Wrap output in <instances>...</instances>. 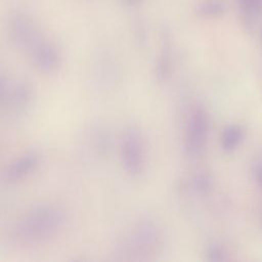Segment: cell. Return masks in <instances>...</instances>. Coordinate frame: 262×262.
<instances>
[{
    "label": "cell",
    "instance_id": "cell-10",
    "mask_svg": "<svg viewBox=\"0 0 262 262\" xmlns=\"http://www.w3.org/2000/svg\"><path fill=\"white\" fill-rule=\"evenodd\" d=\"M190 186L199 194H207L213 187V177L208 171H199L191 176Z\"/></svg>",
    "mask_w": 262,
    "mask_h": 262
},
{
    "label": "cell",
    "instance_id": "cell-7",
    "mask_svg": "<svg viewBox=\"0 0 262 262\" xmlns=\"http://www.w3.org/2000/svg\"><path fill=\"white\" fill-rule=\"evenodd\" d=\"M33 66L46 75L54 74L61 63V57L57 48L49 42H44L31 56Z\"/></svg>",
    "mask_w": 262,
    "mask_h": 262
},
{
    "label": "cell",
    "instance_id": "cell-9",
    "mask_svg": "<svg viewBox=\"0 0 262 262\" xmlns=\"http://www.w3.org/2000/svg\"><path fill=\"white\" fill-rule=\"evenodd\" d=\"M245 137V131L242 126L232 124L225 127L220 136L221 148L226 152L235 150Z\"/></svg>",
    "mask_w": 262,
    "mask_h": 262
},
{
    "label": "cell",
    "instance_id": "cell-8",
    "mask_svg": "<svg viewBox=\"0 0 262 262\" xmlns=\"http://www.w3.org/2000/svg\"><path fill=\"white\" fill-rule=\"evenodd\" d=\"M173 72V51L168 42H165L161 48L159 57L155 64L154 76L159 84L166 83Z\"/></svg>",
    "mask_w": 262,
    "mask_h": 262
},
{
    "label": "cell",
    "instance_id": "cell-11",
    "mask_svg": "<svg viewBox=\"0 0 262 262\" xmlns=\"http://www.w3.org/2000/svg\"><path fill=\"white\" fill-rule=\"evenodd\" d=\"M207 259L212 262H219L225 259L224 250L217 244H212L207 250Z\"/></svg>",
    "mask_w": 262,
    "mask_h": 262
},
{
    "label": "cell",
    "instance_id": "cell-14",
    "mask_svg": "<svg viewBox=\"0 0 262 262\" xmlns=\"http://www.w3.org/2000/svg\"><path fill=\"white\" fill-rule=\"evenodd\" d=\"M261 39H262V33H261Z\"/></svg>",
    "mask_w": 262,
    "mask_h": 262
},
{
    "label": "cell",
    "instance_id": "cell-12",
    "mask_svg": "<svg viewBox=\"0 0 262 262\" xmlns=\"http://www.w3.org/2000/svg\"><path fill=\"white\" fill-rule=\"evenodd\" d=\"M223 11H224V5L217 1L207 3L203 8V12L209 15H218L223 13Z\"/></svg>",
    "mask_w": 262,
    "mask_h": 262
},
{
    "label": "cell",
    "instance_id": "cell-2",
    "mask_svg": "<svg viewBox=\"0 0 262 262\" xmlns=\"http://www.w3.org/2000/svg\"><path fill=\"white\" fill-rule=\"evenodd\" d=\"M164 243L160 223L151 217H140L118 236L114 254L120 260H149L161 253Z\"/></svg>",
    "mask_w": 262,
    "mask_h": 262
},
{
    "label": "cell",
    "instance_id": "cell-4",
    "mask_svg": "<svg viewBox=\"0 0 262 262\" xmlns=\"http://www.w3.org/2000/svg\"><path fill=\"white\" fill-rule=\"evenodd\" d=\"M210 133V119L206 108L201 104L190 107L186 115L183 131V150L193 160L201 157L207 146Z\"/></svg>",
    "mask_w": 262,
    "mask_h": 262
},
{
    "label": "cell",
    "instance_id": "cell-5",
    "mask_svg": "<svg viewBox=\"0 0 262 262\" xmlns=\"http://www.w3.org/2000/svg\"><path fill=\"white\" fill-rule=\"evenodd\" d=\"M120 158L125 172L133 177H140L146 167L145 142L140 130L134 126L127 127L120 140Z\"/></svg>",
    "mask_w": 262,
    "mask_h": 262
},
{
    "label": "cell",
    "instance_id": "cell-13",
    "mask_svg": "<svg viewBox=\"0 0 262 262\" xmlns=\"http://www.w3.org/2000/svg\"><path fill=\"white\" fill-rule=\"evenodd\" d=\"M252 171L255 180L259 184L260 187H262V162H256L252 166Z\"/></svg>",
    "mask_w": 262,
    "mask_h": 262
},
{
    "label": "cell",
    "instance_id": "cell-3",
    "mask_svg": "<svg viewBox=\"0 0 262 262\" xmlns=\"http://www.w3.org/2000/svg\"><path fill=\"white\" fill-rule=\"evenodd\" d=\"M36 92L26 79L1 76L0 103L3 113L10 119H20L28 115L35 104Z\"/></svg>",
    "mask_w": 262,
    "mask_h": 262
},
{
    "label": "cell",
    "instance_id": "cell-1",
    "mask_svg": "<svg viewBox=\"0 0 262 262\" xmlns=\"http://www.w3.org/2000/svg\"><path fill=\"white\" fill-rule=\"evenodd\" d=\"M67 213L58 205L35 206L19 216L10 230V238L18 246L35 247L55 238L64 228Z\"/></svg>",
    "mask_w": 262,
    "mask_h": 262
},
{
    "label": "cell",
    "instance_id": "cell-6",
    "mask_svg": "<svg viewBox=\"0 0 262 262\" xmlns=\"http://www.w3.org/2000/svg\"><path fill=\"white\" fill-rule=\"evenodd\" d=\"M42 162V155L37 149H28L15 158L5 169L2 179L7 184L21 181L34 173Z\"/></svg>",
    "mask_w": 262,
    "mask_h": 262
}]
</instances>
